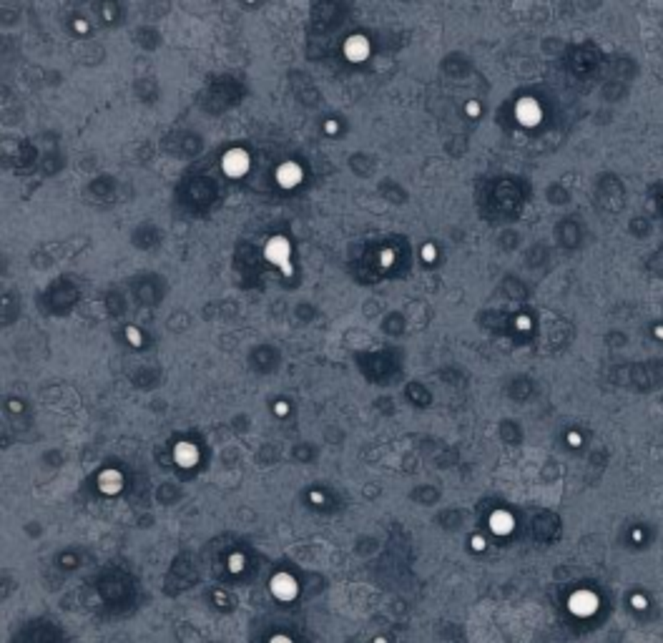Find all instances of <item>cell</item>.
Wrapping results in <instances>:
<instances>
[{
  "instance_id": "cell-3",
  "label": "cell",
  "mask_w": 663,
  "mask_h": 643,
  "mask_svg": "<svg viewBox=\"0 0 663 643\" xmlns=\"http://www.w3.org/2000/svg\"><path fill=\"white\" fill-rule=\"evenodd\" d=\"M271 643H292V641H289V638H284V636H276Z\"/></svg>"
},
{
  "instance_id": "cell-1",
  "label": "cell",
  "mask_w": 663,
  "mask_h": 643,
  "mask_svg": "<svg viewBox=\"0 0 663 643\" xmlns=\"http://www.w3.org/2000/svg\"><path fill=\"white\" fill-rule=\"evenodd\" d=\"M271 588H274V593L279 598H292L294 596V591H296V585H294V581H292L289 576H279V578H274V583H271Z\"/></svg>"
},
{
  "instance_id": "cell-2",
  "label": "cell",
  "mask_w": 663,
  "mask_h": 643,
  "mask_svg": "<svg viewBox=\"0 0 663 643\" xmlns=\"http://www.w3.org/2000/svg\"><path fill=\"white\" fill-rule=\"evenodd\" d=\"M571 608L576 610V613H580V616H588V613L596 608V601H593L588 593H578V596L571 601Z\"/></svg>"
}]
</instances>
